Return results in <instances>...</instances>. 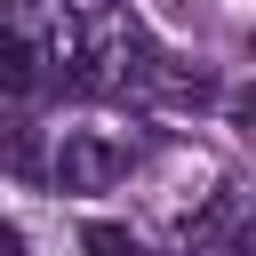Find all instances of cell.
<instances>
[{"mask_svg": "<svg viewBox=\"0 0 256 256\" xmlns=\"http://www.w3.org/2000/svg\"><path fill=\"white\" fill-rule=\"evenodd\" d=\"M0 32L48 72V96H160L184 88L152 32L128 16V0H8Z\"/></svg>", "mask_w": 256, "mask_h": 256, "instance_id": "cell-1", "label": "cell"}, {"mask_svg": "<svg viewBox=\"0 0 256 256\" xmlns=\"http://www.w3.org/2000/svg\"><path fill=\"white\" fill-rule=\"evenodd\" d=\"M128 168H136V144H128V136H104V128H64L56 152L40 160V176H48L56 192H104V184H120Z\"/></svg>", "mask_w": 256, "mask_h": 256, "instance_id": "cell-2", "label": "cell"}, {"mask_svg": "<svg viewBox=\"0 0 256 256\" xmlns=\"http://www.w3.org/2000/svg\"><path fill=\"white\" fill-rule=\"evenodd\" d=\"M80 248H88V256H152L128 224H88V240H80Z\"/></svg>", "mask_w": 256, "mask_h": 256, "instance_id": "cell-3", "label": "cell"}, {"mask_svg": "<svg viewBox=\"0 0 256 256\" xmlns=\"http://www.w3.org/2000/svg\"><path fill=\"white\" fill-rule=\"evenodd\" d=\"M0 256H24V232L16 224H0Z\"/></svg>", "mask_w": 256, "mask_h": 256, "instance_id": "cell-4", "label": "cell"}]
</instances>
